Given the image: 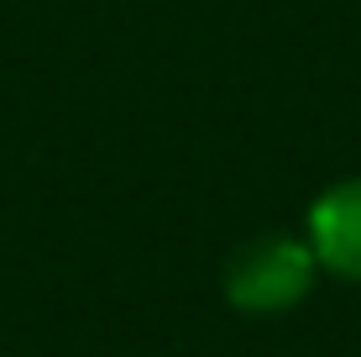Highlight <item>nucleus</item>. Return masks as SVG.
Wrapping results in <instances>:
<instances>
[{
  "instance_id": "f257e3e1",
  "label": "nucleus",
  "mask_w": 361,
  "mask_h": 357,
  "mask_svg": "<svg viewBox=\"0 0 361 357\" xmlns=\"http://www.w3.org/2000/svg\"><path fill=\"white\" fill-rule=\"evenodd\" d=\"M319 257L304 231H257L220 268V294L241 315H288L314 294Z\"/></svg>"
},
{
  "instance_id": "f03ea898",
  "label": "nucleus",
  "mask_w": 361,
  "mask_h": 357,
  "mask_svg": "<svg viewBox=\"0 0 361 357\" xmlns=\"http://www.w3.org/2000/svg\"><path fill=\"white\" fill-rule=\"evenodd\" d=\"M304 237L319 257V274L361 284V174L335 179L309 200Z\"/></svg>"
}]
</instances>
